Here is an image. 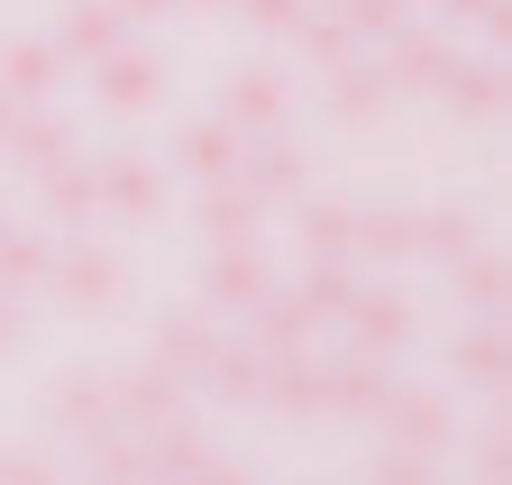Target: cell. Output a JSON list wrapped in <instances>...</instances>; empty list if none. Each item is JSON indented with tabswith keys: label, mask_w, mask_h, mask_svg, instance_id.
<instances>
[{
	"label": "cell",
	"mask_w": 512,
	"mask_h": 485,
	"mask_svg": "<svg viewBox=\"0 0 512 485\" xmlns=\"http://www.w3.org/2000/svg\"><path fill=\"white\" fill-rule=\"evenodd\" d=\"M46 284V238L37 229H0V293H28Z\"/></svg>",
	"instance_id": "cell-28"
},
{
	"label": "cell",
	"mask_w": 512,
	"mask_h": 485,
	"mask_svg": "<svg viewBox=\"0 0 512 485\" xmlns=\"http://www.w3.org/2000/svg\"><path fill=\"white\" fill-rule=\"evenodd\" d=\"M229 184H247L266 211H275V202H302V147H293V138H275V129H266V138H247Z\"/></svg>",
	"instance_id": "cell-3"
},
{
	"label": "cell",
	"mask_w": 512,
	"mask_h": 485,
	"mask_svg": "<svg viewBox=\"0 0 512 485\" xmlns=\"http://www.w3.org/2000/svg\"><path fill=\"white\" fill-rule=\"evenodd\" d=\"M238 129H229V119H192V129H183V174H192V184H229V174H238Z\"/></svg>",
	"instance_id": "cell-19"
},
{
	"label": "cell",
	"mask_w": 512,
	"mask_h": 485,
	"mask_svg": "<svg viewBox=\"0 0 512 485\" xmlns=\"http://www.w3.org/2000/svg\"><path fill=\"white\" fill-rule=\"evenodd\" d=\"M202 357H211V330H183V321L156 330V367L165 376H202Z\"/></svg>",
	"instance_id": "cell-32"
},
{
	"label": "cell",
	"mask_w": 512,
	"mask_h": 485,
	"mask_svg": "<svg viewBox=\"0 0 512 485\" xmlns=\"http://www.w3.org/2000/svg\"><path fill=\"white\" fill-rule=\"evenodd\" d=\"M183 412V376H165V367H147V376H128L119 394H110V421H119V431H156V421H174Z\"/></svg>",
	"instance_id": "cell-13"
},
{
	"label": "cell",
	"mask_w": 512,
	"mask_h": 485,
	"mask_svg": "<svg viewBox=\"0 0 512 485\" xmlns=\"http://www.w3.org/2000/svg\"><path fill=\"white\" fill-rule=\"evenodd\" d=\"M476 248V211H412V257H448L458 266Z\"/></svg>",
	"instance_id": "cell-23"
},
{
	"label": "cell",
	"mask_w": 512,
	"mask_h": 485,
	"mask_svg": "<svg viewBox=\"0 0 512 485\" xmlns=\"http://www.w3.org/2000/svg\"><path fill=\"white\" fill-rule=\"evenodd\" d=\"M92 184H101V211H119V220H156L165 211V174L138 165V156H101Z\"/></svg>",
	"instance_id": "cell-9"
},
{
	"label": "cell",
	"mask_w": 512,
	"mask_h": 485,
	"mask_svg": "<svg viewBox=\"0 0 512 485\" xmlns=\"http://www.w3.org/2000/svg\"><path fill=\"white\" fill-rule=\"evenodd\" d=\"M110 10H119L128 28H138V19H165V10H174V0H110Z\"/></svg>",
	"instance_id": "cell-39"
},
{
	"label": "cell",
	"mask_w": 512,
	"mask_h": 485,
	"mask_svg": "<svg viewBox=\"0 0 512 485\" xmlns=\"http://www.w3.org/2000/svg\"><path fill=\"white\" fill-rule=\"evenodd\" d=\"M375 485H421V458H412V449H384V458H375Z\"/></svg>",
	"instance_id": "cell-37"
},
{
	"label": "cell",
	"mask_w": 512,
	"mask_h": 485,
	"mask_svg": "<svg viewBox=\"0 0 512 485\" xmlns=\"http://www.w3.org/2000/svg\"><path fill=\"white\" fill-rule=\"evenodd\" d=\"M293 293L311 302V321H339V312H348V293H357V284H348V266H339V257H311V275H302Z\"/></svg>",
	"instance_id": "cell-30"
},
{
	"label": "cell",
	"mask_w": 512,
	"mask_h": 485,
	"mask_svg": "<svg viewBox=\"0 0 512 485\" xmlns=\"http://www.w3.org/2000/svg\"><path fill=\"white\" fill-rule=\"evenodd\" d=\"M119 37H128V19L110 10V0H64V19H55L46 46L64 55V65H92V55H110Z\"/></svg>",
	"instance_id": "cell-8"
},
{
	"label": "cell",
	"mask_w": 512,
	"mask_h": 485,
	"mask_svg": "<svg viewBox=\"0 0 512 485\" xmlns=\"http://www.w3.org/2000/svg\"><path fill=\"white\" fill-rule=\"evenodd\" d=\"M220 119H229L238 138H266V129H284V74H275V65H247V74H229Z\"/></svg>",
	"instance_id": "cell-10"
},
{
	"label": "cell",
	"mask_w": 512,
	"mask_h": 485,
	"mask_svg": "<svg viewBox=\"0 0 512 485\" xmlns=\"http://www.w3.org/2000/svg\"><path fill=\"white\" fill-rule=\"evenodd\" d=\"M403 10H421V0H403Z\"/></svg>",
	"instance_id": "cell-44"
},
{
	"label": "cell",
	"mask_w": 512,
	"mask_h": 485,
	"mask_svg": "<svg viewBox=\"0 0 512 485\" xmlns=\"http://www.w3.org/2000/svg\"><path fill=\"white\" fill-rule=\"evenodd\" d=\"M430 10H448L458 28H494V37H512V10H503V0H430Z\"/></svg>",
	"instance_id": "cell-35"
},
{
	"label": "cell",
	"mask_w": 512,
	"mask_h": 485,
	"mask_svg": "<svg viewBox=\"0 0 512 485\" xmlns=\"http://www.w3.org/2000/svg\"><path fill=\"white\" fill-rule=\"evenodd\" d=\"M394 110V83H384L375 55H339L330 65V119H348V129H366V119Z\"/></svg>",
	"instance_id": "cell-7"
},
{
	"label": "cell",
	"mask_w": 512,
	"mask_h": 485,
	"mask_svg": "<svg viewBox=\"0 0 512 485\" xmlns=\"http://www.w3.org/2000/svg\"><path fill=\"white\" fill-rule=\"evenodd\" d=\"M46 284L74 302V312H110L119 302V257L110 248H64V257H46Z\"/></svg>",
	"instance_id": "cell-5"
},
{
	"label": "cell",
	"mask_w": 512,
	"mask_h": 485,
	"mask_svg": "<svg viewBox=\"0 0 512 485\" xmlns=\"http://www.w3.org/2000/svg\"><path fill=\"white\" fill-rule=\"evenodd\" d=\"M357 257H412V211H348Z\"/></svg>",
	"instance_id": "cell-27"
},
{
	"label": "cell",
	"mask_w": 512,
	"mask_h": 485,
	"mask_svg": "<svg viewBox=\"0 0 512 485\" xmlns=\"http://www.w3.org/2000/svg\"><path fill=\"white\" fill-rule=\"evenodd\" d=\"M266 293H275V275H266L256 248H211V266H202V302L211 312H256Z\"/></svg>",
	"instance_id": "cell-6"
},
{
	"label": "cell",
	"mask_w": 512,
	"mask_h": 485,
	"mask_svg": "<svg viewBox=\"0 0 512 485\" xmlns=\"http://www.w3.org/2000/svg\"><path fill=\"white\" fill-rule=\"evenodd\" d=\"M247 321H256V330H247V348H256V357H293V348H311V330H320L302 293H266Z\"/></svg>",
	"instance_id": "cell-15"
},
{
	"label": "cell",
	"mask_w": 512,
	"mask_h": 485,
	"mask_svg": "<svg viewBox=\"0 0 512 485\" xmlns=\"http://www.w3.org/2000/svg\"><path fill=\"white\" fill-rule=\"evenodd\" d=\"M229 10H238L247 28H266V37H293V28H302V10H311V0H229Z\"/></svg>",
	"instance_id": "cell-34"
},
{
	"label": "cell",
	"mask_w": 512,
	"mask_h": 485,
	"mask_svg": "<svg viewBox=\"0 0 512 485\" xmlns=\"http://www.w3.org/2000/svg\"><path fill=\"white\" fill-rule=\"evenodd\" d=\"M202 238L211 248H256V229H266V202H256L247 184H202Z\"/></svg>",
	"instance_id": "cell-11"
},
{
	"label": "cell",
	"mask_w": 512,
	"mask_h": 485,
	"mask_svg": "<svg viewBox=\"0 0 512 485\" xmlns=\"http://www.w3.org/2000/svg\"><path fill=\"white\" fill-rule=\"evenodd\" d=\"M92 211H101V184H92V174H64V165H55V174H46V220L83 229Z\"/></svg>",
	"instance_id": "cell-29"
},
{
	"label": "cell",
	"mask_w": 512,
	"mask_h": 485,
	"mask_svg": "<svg viewBox=\"0 0 512 485\" xmlns=\"http://www.w3.org/2000/svg\"><path fill=\"white\" fill-rule=\"evenodd\" d=\"M311 10H330V0H311Z\"/></svg>",
	"instance_id": "cell-43"
},
{
	"label": "cell",
	"mask_w": 512,
	"mask_h": 485,
	"mask_svg": "<svg viewBox=\"0 0 512 485\" xmlns=\"http://www.w3.org/2000/svg\"><path fill=\"white\" fill-rule=\"evenodd\" d=\"M64 83V55L46 46V37H10L0 46V92H19V101H46Z\"/></svg>",
	"instance_id": "cell-20"
},
{
	"label": "cell",
	"mask_w": 512,
	"mask_h": 485,
	"mask_svg": "<svg viewBox=\"0 0 512 485\" xmlns=\"http://www.w3.org/2000/svg\"><path fill=\"white\" fill-rule=\"evenodd\" d=\"M448 440H458V412H448L439 394H403V385H394V403H384V449L430 458V449H448Z\"/></svg>",
	"instance_id": "cell-4"
},
{
	"label": "cell",
	"mask_w": 512,
	"mask_h": 485,
	"mask_svg": "<svg viewBox=\"0 0 512 485\" xmlns=\"http://www.w3.org/2000/svg\"><path fill=\"white\" fill-rule=\"evenodd\" d=\"M439 101L458 110V119H494L503 110V65H467V55H458V74H448Z\"/></svg>",
	"instance_id": "cell-25"
},
{
	"label": "cell",
	"mask_w": 512,
	"mask_h": 485,
	"mask_svg": "<svg viewBox=\"0 0 512 485\" xmlns=\"http://www.w3.org/2000/svg\"><path fill=\"white\" fill-rule=\"evenodd\" d=\"M174 485H247V476H238V467H220V458H202V467H183Z\"/></svg>",
	"instance_id": "cell-38"
},
{
	"label": "cell",
	"mask_w": 512,
	"mask_h": 485,
	"mask_svg": "<svg viewBox=\"0 0 512 485\" xmlns=\"http://www.w3.org/2000/svg\"><path fill=\"white\" fill-rule=\"evenodd\" d=\"M202 385H211L220 403H256V394H266V357H256L247 339H211V357H202Z\"/></svg>",
	"instance_id": "cell-21"
},
{
	"label": "cell",
	"mask_w": 512,
	"mask_h": 485,
	"mask_svg": "<svg viewBox=\"0 0 512 485\" xmlns=\"http://www.w3.org/2000/svg\"><path fill=\"white\" fill-rule=\"evenodd\" d=\"M384 403H394V376H384V357H348V367H330V412L348 421H384Z\"/></svg>",
	"instance_id": "cell-17"
},
{
	"label": "cell",
	"mask_w": 512,
	"mask_h": 485,
	"mask_svg": "<svg viewBox=\"0 0 512 485\" xmlns=\"http://www.w3.org/2000/svg\"><path fill=\"white\" fill-rule=\"evenodd\" d=\"M375 65H384V83H394V101H439L448 74H458V46H439V37L403 28L394 46H375Z\"/></svg>",
	"instance_id": "cell-2"
},
{
	"label": "cell",
	"mask_w": 512,
	"mask_h": 485,
	"mask_svg": "<svg viewBox=\"0 0 512 485\" xmlns=\"http://www.w3.org/2000/svg\"><path fill=\"white\" fill-rule=\"evenodd\" d=\"M448 367H458V385L503 394V376H512V339H503V321H467L458 348H448Z\"/></svg>",
	"instance_id": "cell-16"
},
{
	"label": "cell",
	"mask_w": 512,
	"mask_h": 485,
	"mask_svg": "<svg viewBox=\"0 0 512 485\" xmlns=\"http://www.w3.org/2000/svg\"><path fill=\"white\" fill-rule=\"evenodd\" d=\"M92 92H101V110H119V119H147L156 101H165V65L147 46H110V55H92Z\"/></svg>",
	"instance_id": "cell-1"
},
{
	"label": "cell",
	"mask_w": 512,
	"mask_h": 485,
	"mask_svg": "<svg viewBox=\"0 0 512 485\" xmlns=\"http://www.w3.org/2000/svg\"><path fill=\"white\" fill-rule=\"evenodd\" d=\"M10 156H19L28 174H55L64 156H74V138H64V129H55V119H46L37 101H28V119H19V129H10Z\"/></svg>",
	"instance_id": "cell-24"
},
{
	"label": "cell",
	"mask_w": 512,
	"mask_h": 485,
	"mask_svg": "<svg viewBox=\"0 0 512 485\" xmlns=\"http://www.w3.org/2000/svg\"><path fill=\"white\" fill-rule=\"evenodd\" d=\"M302 248L311 257H348V211L339 202H302Z\"/></svg>",
	"instance_id": "cell-33"
},
{
	"label": "cell",
	"mask_w": 512,
	"mask_h": 485,
	"mask_svg": "<svg viewBox=\"0 0 512 485\" xmlns=\"http://www.w3.org/2000/svg\"><path fill=\"white\" fill-rule=\"evenodd\" d=\"M0 485H55V467L37 449H19V458H0Z\"/></svg>",
	"instance_id": "cell-36"
},
{
	"label": "cell",
	"mask_w": 512,
	"mask_h": 485,
	"mask_svg": "<svg viewBox=\"0 0 512 485\" xmlns=\"http://www.w3.org/2000/svg\"><path fill=\"white\" fill-rule=\"evenodd\" d=\"M293 46L311 55V65H320V74H330V65H339V55H357V37L339 28V10H302V28H293Z\"/></svg>",
	"instance_id": "cell-31"
},
{
	"label": "cell",
	"mask_w": 512,
	"mask_h": 485,
	"mask_svg": "<svg viewBox=\"0 0 512 485\" xmlns=\"http://www.w3.org/2000/svg\"><path fill=\"white\" fill-rule=\"evenodd\" d=\"M19 119H28V101H19V92H0V147H10V129H19Z\"/></svg>",
	"instance_id": "cell-41"
},
{
	"label": "cell",
	"mask_w": 512,
	"mask_h": 485,
	"mask_svg": "<svg viewBox=\"0 0 512 485\" xmlns=\"http://www.w3.org/2000/svg\"><path fill=\"white\" fill-rule=\"evenodd\" d=\"M19 330H28L19 321V293H0V348H19Z\"/></svg>",
	"instance_id": "cell-40"
},
{
	"label": "cell",
	"mask_w": 512,
	"mask_h": 485,
	"mask_svg": "<svg viewBox=\"0 0 512 485\" xmlns=\"http://www.w3.org/2000/svg\"><path fill=\"white\" fill-rule=\"evenodd\" d=\"M339 321L357 330L366 357H394V348L412 339V302H403V293H348V312H339Z\"/></svg>",
	"instance_id": "cell-14"
},
{
	"label": "cell",
	"mask_w": 512,
	"mask_h": 485,
	"mask_svg": "<svg viewBox=\"0 0 512 485\" xmlns=\"http://www.w3.org/2000/svg\"><path fill=\"white\" fill-rule=\"evenodd\" d=\"M458 302H467V321H503V302H512V266L494 248H467L458 257Z\"/></svg>",
	"instance_id": "cell-22"
},
{
	"label": "cell",
	"mask_w": 512,
	"mask_h": 485,
	"mask_svg": "<svg viewBox=\"0 0 512 485\" xmlns=\"http://www.w3.org/2000/svg\"><path fill=\"white\" fill-rule=\"evenodd\" d=\"M46 431L101 440V431H110V376H64V385L46 394Z\"/></svg>",
	"instance_id": "cell-12"
},
{
	"label": "cell",
	"mask_w": 512,
	"mask_h": 485,
	"mask_svg": "<svg viewBox=\"0 0 512 485\" xmlns=\"http://www.w3.org/2000/svg\"><path fill=\"white\" fill-rule=\"evenodd\" d=\"M256 403H284V412H330V367H311V348L266 357V394Z\"/></svg>",
	"instance_id": "cell-18"
},
{
	"label": "cell",
	"mask_w": 512,
	"mask_h": 485,
	"mask_svg": "<svg viewBox=\"0 0 512 485\" xmlns=\"http://www.w3.org/2000/svg\"><path fill=\"white\" fill-rule=\"evenodd\" d=\"M330 10H339V28H348L357 46H394V37L412 28L403 0H330Z\"/></svg>",
	"instance_id": "cell-26"
},
{
	"label": "cell",
	"mask_w": 512,
	"mask_h": 485,
	"mask_svg": "<svg viewBox=\"0 0 512 485\" xmlns=\"http://www.w3.org/2000/svg\"><path fill=\"white\" fill-rule=\"evenodd\" d=\"M174 10H229V0H174Z\"/></svg>",
	"instance_id": "cell-42"
}]
</instances>
